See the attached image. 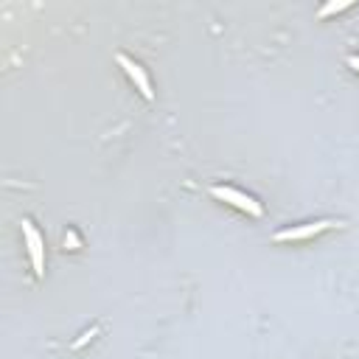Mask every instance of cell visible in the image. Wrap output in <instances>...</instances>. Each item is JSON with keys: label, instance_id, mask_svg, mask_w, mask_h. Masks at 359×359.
<instances>
[{"label": "cell", "instance_id": "cell-8", "mask_svg": "<svg viewBox=\"0 0 359 359\" xmlns=\"http://www.w3.org/2000/svg\"><path fill=\"white\" fill-rule=\"evenodd\" d=\"M348 65H351L353 71H359V54H351V57H348Z\"/></svg>", "mask_w": 359, "mask_h": 359}, {"label": "cell", "instance_id": "cell-5", "mask_svg": "<svg viewBox=\"0 0 359 359\" xmlns=\"http://www.w3.org/2000/svg\"><path fill=\"white\" fill-rule=\"evenodd\" d=\"M348 6H351V0H334V3H325V6L317 12V17H328V15L342 12V9H348Z\"/></svg>", "mask_w": 359, "mask_h": 359}, {"label": "cell", "instance_id": "cell-1", "mask_svg": "<svg viewBox=\"0 0 359 359\" xmlns=\"http://www.w3.org/2000/svg\"><path fill=\"white\" fill-rule=\"evenodd\" d=\"M208 191H211L214 200L228 203V205H233V208H239V211H244V214H250V217H256V219L264 217L261 203H256L250 194H244V191H239V189H233V186H211Z\"/></svg>", "mask_w": 359, "mask_h": 359}, {"label": "cell", "instance_id": "cell-3", "mask_svg": "<svg viewBox=\"0 0 359 359\" xmlns=\"http://www.w3.org/2000/svg\"><path fill=\"white\" fill-rule=\"evenodd\" d=\"M115 62L124 68V73H126V76H129V82L140 90V96L152 101V98H154V90H152V82H149V73L143 71V65H140V62H135V59H132V57H126V54H115Z\"/></svg>", "mask_w": 359, "mask_h": 359}, {"label": "cell", "instance_id": "cell-4", "mask_svg": "<svg viewBox=\"0 0 359 359\" xmlns=\"http://www.w3.org/2000/svg\"><path fill=\"white\" fill-rule=\"evenodd\" d=\"M342 222H334V219H323V222H312V225H298V228H284L278 233H272V242H303V239H312L328 228H339Z\"/></svg>", "mask_w": 359, "mask_h": 359}, {"label": "cell", "instance_id": "cell-6", "mask_svg": "<svg viewBox=\"0 0 359 359\" xmlns=\"http://www.w3.org/2000/svg\"><path fill=\"white\" fill-rule=\"evenodd\" d=\"M65 247H68V250H79V247H82V242H79V236H76L73 230L65 233Z\"/></svg>", "mask_w": 359, "mask_h": 359}, {"label": "cell", "instance_id": "cell-7", "mask_svg": "<svg viewBox=\"0 0 359 359\" xmlns=\"http://www.w3.org/2000/svg\"><path fill=\"white\" fill-rule=\"evenodd\" d=\"M96 334H98V328H93V331H87V334H85V337H82V339H76V342H73V348H82V345H85V342H87V339H93V337H96Z\"/></svg>", "mask_w": 359, "mask_h": 359}, {"label": "cell", "instance_id": "cell-2", "mask_svg": "<svg viewBox=\"0 0 359 359\" xmlns=\"http://www.w3.org/2000/svg\"><path fill=\"white\" fill-rule=\"evenodd\" d=\"M23 239H26V247H29V258H31L34 275L43 278L45 275V239L40 236V230L34 228L31 219H23Z\"/></svg>", "mask_w": 359, "mask_h": 359}]
</instances>
